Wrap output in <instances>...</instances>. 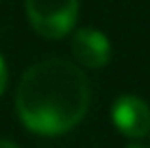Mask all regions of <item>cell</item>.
<instances>
[{
	"label": "cell",
	"mask_w": 150,
	"mask_h": 148,
	"mask_svg": "<svg viewBox=\"0 0 150 148\" xmlns=\"http://www.w3.org/2000/svg\"><path fill=\"white\" fill-rule=\"evenodd\" d=\"M26 13L41 37L61 39L76 24L79 0H26Z\"/></svg>",
	"instance_id": "cell-2"
},
{
	"label": "cell",
	"mask_w": 150,
	"mask_h": 148,
	"mask_svg": "<svg viewBox=\"0 0 150 148\" xmlns=\"http://www.w3.org/2000/svg\"><path fill=\"white\" fill-rule=\"evenodd\" d=\"M72 52L76 61L85 68H102L111 59V44L100 30L81 28L72 39Z\"/></svg>",
	"instance_id": "cell-4"
},
{
	"label": "cell",
	"mask_w": 150,
	"mask_h": 148,
	"mask_svg": "<svg viewBox=\"0 0 150 148\" xmlns=\"http://www.w3.org/2000/svg\"><path fill=\"white\" fill-rule=\"evenodd\" d=\"M126 148H146V146H142V144H131V146H126Z\"/></svg>",
	"instance_id": "cell-7"
},
{
	"label": "cell",
	"mask_w": 150,
	"mask_h": 148,
	"mask_svg": "<svg viewBox=\"0 0 150 148\" xmlns=\"http://www.w3.org/2000/svg\"><path fill=\"white\" fill-rule=\"evenodd\" d=\"M7 87V65H4V59L0 57V94Z\"/></svg>",
	"instance_id": "cell-5"
},
{
	"label": "cell",
	"mask_w": 150,
	"mask_h": 148,
	"mask_svg": "<svg viewBox=\"0 0 150 148\" xmlns=\"http://www.w3.org/2000/svg\"><path fill=\"white\" fill-rule=\"evenodd\" d=\"M111 120L120 133L133 140L148 135L150 131V109L137 96H120L113 103Z\"/></svg>",
	"instance_id": "cell-3"
},
{
	"label": "cell",
	"mask_w": 150,
	"mask_h": 148,
	"mask_svg": "<svg viewBox=\"0 0 150 148\" xmlns=\"http://www.w3.org/2000/svg\"><path fill=\"white\" fill-rule=\"evenodd\" d=\"M0 148H18L15 144H11V142H4V140H0Z\"/></svg>",
	"instance_id": "cell-6"
},
{
	"label": "cell",
	"mask_w": 150,
	"mask_h": 148,
	"mask_svg": "<svg viewBox=\"0 0 150 148\" xmlns=\"http://www.w3.org/2000/svg\"><path fill=\"white\" fill-rule=\"evenodd\" d=\"M87 107L89 83L83 70L57 57L26 70L15 94L20 120L39 135H61L74 129Z\"/></svg>",
	"instance_id": "cell-1"
}]
</instances>
